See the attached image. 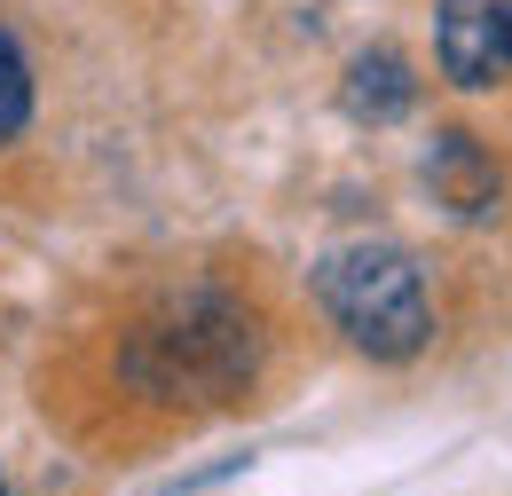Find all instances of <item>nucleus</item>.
Masks as SVG:
<instances>
[{
	"mask_svg": "<svg viewBox=\"0 0 512 496\" xmlns=\"http://www.w3.org/2000/svg\"><path fill=\"white\" fill-rule=\"evenodd\" d=\"M119 371L150 402H237L260 378V315L213 284H197L134 323Z\"/></svg>",
	"mask_w": 512,
	"mask_h": 496,
	"instance_id": "f257e3e1",
	"label": "nucleus"
},
{
	"mask_svg": "<svg viewBox=\"0 0 512 496\" xmlns=\"http://www.w3.org/2000/svg\"><path fill=\"white\" fill-rule=\"evenodd\" d=\"M316 308L347 347H363L371 363H410L434 339L426 308V276L402 245H339L316 260Z\"/></svg>",
	"mask_w": 512,
	"mask_h": 496,
	"instance_id": "f03ea898",
	"label": "nucleus"
},
{
	"mask_svg": "<svg viewBox=\"0 0 512 496\" xmlns=\"http://www.w3.org/2000/svg\"><path fill=\"white\" fill-rule=\"evenodd\" d=\"M434 56H442L449 87H497L512 71L505 48V0H442L434 8Z\"/></svg>",
	"mask_w": 512,
	"mask_h": 496,
	"instance_id": "7ed1b4c3",
	"label": "nucleus"
},
{
	"mask_svg": "<svg viewBox=\"0 0 512 496\" xmlns=\"http://www.w3.org/2000/svg\"><path fill=\"white\" fill-rule=\"evenodd\" d=\"M426 189H434V205H449V221H489V213L505 205L497 158H489L481 134H465V126H442V134H434V150H426Z\"/></svg>",
	"mask_w": 512,
	"mask_h": 496,
	"instance_id": "20e7f679",
	"label": "nucleus"
},
{
	"mask_svg": "<svg viewBox=\"0 0 512 496\" xmlns=\"http://www.w3.org/2000/svg\"><path fill=\"white\" fill-rule=\"evenodd\" d=\"M347 111H355V119H371V126L410 119V111H418V79H410V63L394 56V48L355 56V63H347Z\"/></svg>",
	"mask_w": 512,
	"mask_h": 496,
	"instance_id": "39448f33",
	"label": "nucleus"
},
{
	"mask_svg": "<svg viewBox=\"0 0 512 496\" xmlns=\"http://www.w3.org/2000/svg\"><path fill=\"white\" fill-rule=\"evenodd\" d=\"M32 126V71H24V48L0 32V150Z\"/></svg>",
	"mask_w": 512,
	"mask_h": 496,
	"instance_id": "423d86ee",
	"label": "nucleus"
},
{
	"mask_svg": "<svg viewBox=\"0 0 512 496\" xmlns=\"http://www.w3.org/2000/svg\"><path fill=\"white\" fill-rule=\"evenodd\" d=\"M505 48H512V0H505Z\"/></svg>",
	"mask_w": 512,
	"mask_h": 496,
	"instance_id": "0eeeda50",
	"label": "nucleus"
},
{
	"mask_svg": "<svg viewBox=\"0 0 512 496\" xmlns=\"http://www.w3.org/2000/svg\"><path fill=\"white\" fill-rule=\"evenodd\" d=\"M0 496H8V473H0Z\"/></svg>",
	"mask_w": 512,
	"mask_h": 496,
	"instance_id": "6e6552de",
	"label": "nucleus"
}]
</instances>
